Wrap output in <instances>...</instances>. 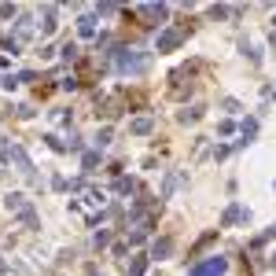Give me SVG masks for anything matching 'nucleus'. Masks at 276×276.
I'll return each instance as SVG.
<instances>
[{
  "label": "nucleus",
  "mask_w": 276,
  "mask_h": 276,
  "mask_svg": "<svg viewBox=\"0 0 276 276\" xmlns=\"http://www.w3.org/2000/svg\"><path fill=\"white\" fill-rule=\"evenodd\" d=\"M103 206H107V195H103L100 188H81V195H78V199H70V210H74V214H81L89 225H96V221H100Z\"/></svg>",
  "instance_id": "f257e3e1"
},
{
  "label": "nucleus",
  "mask_w": 276,
  "mask_h": 276,
  "mask_svg": "<svg viewBox=\"0 0 276 276\" xmlns=\"http://www.w3.org/2000/svg\"><path fill=\"white\" fill-rule=\"evenodd\" d=\"M114 66H118L122 74H144L147 70V55L137 52V48H118L114 52Z\"/></svg>",
  "instance_id": "f03ea898"
},
{
  "label": "nucleus",
  "mask_w": 276,
  "mask_h": 276,
  "mask_svg": "<svg viewBox=\"0 0 276 276\" xmlns=\"http://www.w3.org/2000/svg\"><path fill=\"white\" fill-rule=\"evenodd\" d=\"M228 273V258H221V254H214V258H206L203 265H195L188 276H225Z\"/></svg>",
  "instance_id": "7ed1b4c3"
},
{
  "label": "nucleus",
  "mask_w": 276,
  "mask_h": 276,
  "mask_svg": "<svg viewBox=\"0 0 276 276\" xmlns=\"http://www.w3.org/2000/svg\"><path fill=\"white\" fill-rule=\"evenodd\" d=\"M33 30H37L33 18H30V15H18V18H15V37H11V41L18 44V48H22V44H30V41H33Z\"/></svg>",
  "instance_id": "20e7f679"
},
{
  "label": "nucleus",
  "mask_w": 276,
  "mask_h": 276,
  "mask_svg": "<svg viewBox=\"0 0 276 276\" xmlns=\"http://www.w3.org/2000/svg\"><path fill=\"white\" fill-rule=\"evenodd\" d=\"M137 15H140V18H147V22H162V18L169 15V7H166V4H140V7H137Z\"/></svg>",
  "instance_id": "39448f33"
},
{
  "label": "nucleus",
  "mask_w": 276,
  "mask_h": 276,
  "mask_svg": "<svg viewBox=\"0 0 276 276\" xmlns=\"http://www.w3.org/2000/svg\"><path fill=\"white\" fill-rule=\"evenodd\" d=\"M0 276H30V273H26L22 262H15V258H0Z\"/></svg>",
  "instance_id": "423d86ee"
},
{
  "label": "nucleus",
  "mask_w": 276,
  "mask_h": 276,
  "mask_svg": "<svg viewBox=\"0 0 276 276\" xmlns=\"http://www.w3.org/2000/svg\"><path fill=\"white\" fill-rule=\"evenodd\" d=\"M180 44V30H162L158 33V52H169V48H177Z\"/></svg>",
  "instance_id": "0eeeda50"
},
{
  "label": "nucleus",
  "mask_w": 276,
  "mask_h": 276,
  "mask_svg": "<svg viewBox=\"0 0 276 276\" xmlns=\"http://www.w3.org/2000/svg\"><path fill=\"white\" fill-rule=\"evenodd\" d=\"M7 210H15V214H26V210H30L26 195H22V192H11V195H7Z\"/></svg>",
  "instance_id": "6e6552de"
},
{
  "label": "nucleus",
  "mask_w": 276,
  "mask_h": 276,
  "mask_svg": "<svg viewBox=\"0 0 276 276\" xmlns=\"http://www.w3.org/2000/svg\"><path fill=\"white\" fill-rule=\"evenodd\" d=\"M151 129H155V122H151L147 114H144V118H133V122H129V133H137V137H144V133H151Z\"/></svg>",
  "instance_id": "1a4fd4ad"
},
{
  "label": "nucleus",
  "mask_w": 276,
  "mask_h": 276,
  "mask_svg": "<svg viewBox=\"0 0 276 276\" xmlns=\"http://www.w3.org/2000/svg\"><path fill=\"white\" fill-rule=\"evenodd\" d=\"M78 33H81V37H92V33H96V15H81V18H78Z\"/></svg>",
  "instance_id": "9d476101"
},
{
  "label": "nucleus",
  "mask_w": 276,
  "mask_h": 276,
  "mask_svg": "<svg viewBox=\"0 0 276 276\" xmlns=\"http://www.w3.org/2000/svg\"><path fill=\"white\" fill-rule=\"evenodd\" d=\"M55 26H59V22H55V7L48 4V7H44V22H41V33H55Z\"/></svg>",
  "instance_id": "9b49d317"
},
{
  "label": "nucleus",
  "mask_w": 276,
  "mask_h": 276,
  "mask_svg": "<svg viewBox=\"0 0 276 276\" xmlns=\"http://www.w3.org/2000/svg\"><path fill=\"white\" fill-rule=\"evenodd\" d=\"M240 217L247 221V217H251V214H243L240 206H228V210H225V217H221V225H236V221H240Z\"/></svg>",
  "instance_id": "f8f14e48"
},
{
  "label": "nucleus",
  "mask_w": 276,
  "mask_h": 276,
  "mask_svg": "<svg viewBox=\"0 0 276 276\" xmlns=\"http://www.w3.org/2000/svg\"><path fill=\"white\" fill-rule=\"evenodd\" d=\"M169 251H173V243H169V240H158L155 247H151V258H166Z\"/></svg>",
  "instance_id": "ddd939ff"
},
{
  "label": "nucleus",
  "mask_w": 276,
  "mask_h": 276,
  "mask_svg": "<svg viewBox=\"0 0 276 276\" xmlns=\"http://www.w3.org/2000/svg\"><path fill=\"white\" fill-rule=\"evenodd\" d=\"M144 269H147V258H133L126 273H129V276H144Z\"/></svg>",
  "instance_id": "4468645a"
},
{
  "label": "nucleus",
  "mask_w": 276,
  "mask_h": 276,
  "mask_svg": "<svg viewBox=\"0 0 276 276\" xmlns=\"http://www.w3.org/2000/svg\"><path fill=\"white\" fill-rule=\"evenodd\" d=\"M96 162H100V155H96V151H85V158H81V166H85V169H89V173H92V169H96Z\"/></svg>",
  "instance_id": "2eb2a0df"
},
{
  "label": "nucleus",
  "mask_w": 276,
  "mask_h": 276,
  "mask_svg": "<svg viewBox=\"0 0 276 276\" xmlns=\"http://www.w3.org/2000/svg\"><path fill=\"white\" fill-rule=\"evenodd\" d=\"M180 118H184V122H199V118H203V107H192V111H184Z\"/></svg>",
  "instance_id": "dca6fc26"
},
{
  "label": "nucleus",
  "mask_w": 276,
  "mask_h": 276,
  "mask_svg": "<svg viewBox=\"0 0 276 276\" xmlns=\"http://www.w3.org/2000/svg\"><path fill=\"white\" fill-rule=\"evenodd\" d=\"M111 144V129H100L96 133V147H107Z\"/></svg>",
  "instance_id": "f3484780"
},
{
  "label": "nucleus",
  "mask_w": 276,
  "mask_h": 276,
  "mask_svg": "<svg viewBox=\"0 0 276 276\" xmlns=\"http://www.w3.org/2000/svg\"><path fill=\"white\" fill-rule=\"evenodd\" d=\"M0 18H18V11H15V4H0Z\"/></svg>",
  "instance_id": "a211bd4d"
},
{
  "label": "nucleus",
  "mask_w": 276,
  "mask_h": 276,
  "mask_svg": "<svg viewBox=\"0 0 276 276\" xmlns=\"http://www.w3.org/2000/svg\"><path fill=\"white\" fill-rule=\"evenodd\" d=\"M63 59H78V44H74V41L63 44Z\"/></svg>",
  "instance_id": "6ab92c4d"
},
{
  "label": "nucleus",
  "mask_w": 276,
  "mask_h": 276,
  "mask_svg": "<svg viewBox=\"0 0 276 276\" xmlns=\"http://www.w3.org/2000/svg\"><path fill=\"white\" fill-rule=\"evenodd\" d=\"M254 133H258V122H243V137H247V140H251V137H254Z\"/></svg>",
  "instance_id": "aec40b11"
},
{
  "label": "nucleus",
  "mask_w": 276,
  "mask_h": 276,
  "mask_svg": "<svg viewBox=\"0 0 276 276\" xmlns=\"http://www.w3.org/2000/svg\"><path fill=\"white\" fill-rule=\"evenodd\" d=\"M273 269H276V254H273Z\"/></svg>",
  "instance_id": "412c9836"
}]
</instances>
